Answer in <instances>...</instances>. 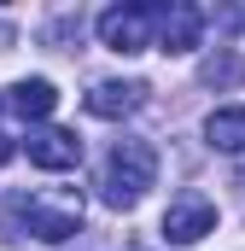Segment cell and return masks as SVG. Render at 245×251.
Returning <instances> with one entry per match:
<instances>
[{
	"label": "cell",
	"mask_w": 245,
	"mask_h": 251,
	"mask_svg": "<svg viewBox=\"0 0 245 251\" xmlns=\"http://www.w3.org/2000/svg\"><path fill=\"white\" fill-rule=\"evenodd\" d=\"M6 222L18 228V234H35V240H47V246H59L70 240L76 228H82V193H18L12 204H6Z\"/></svg>",
	"instance_id": "6da1fadb"
},
{
	"label": "cell",
	"mask_w": 245,
	"mask_h": 251,
	"mask_svg": "<svg viewBox=\"0 0 245 251\" xmlns=\"http://www.w3.org/2000/svg\"><path fill=\"white\" fill-rule=\"evenodd\" d=\"M152 181H158V152H152L146 140H117L111 158H105V176H99L105 204H111V210H134Z\"/></svg>",
	"instance_id": "7a4b0ae2"
},
{
	"label": "cell",
	"mask_w": 245,
	"mask_h": 251,
	"mask_svg": "<svg viewBox=\"0 0 245 251\" xmlns=\"http://www.w3.org/2000/svg\"><path fill=\"white\" fill-rule=\"evenodd\" d=\"M152 24H158V6H111L99 12V41L111 53H146L152 47Z\"/></svg>",
	"instance_id": "3957f363"
},
{
	"label": "cell",
	"mask_w": 245,
	"mask_h": 251,
	"mask_svg": "<svg viewBox=\"0 0 245 251\" xmlns=\"http://www.w3.org/2000/svg\"><path fill=\"white\" fill-rule=\"evenodd\" d=\"M216 228V204L204 199V193H175L170 199V210H164V240L170 246H193V240H204Z\"/></svg>",
	"instance_id": "277c9868"
},
{
	"label": "cell",
	"mask_w": 245,
	"mask_h": 251,
	"mask_svg": "<svg viewBox=\"0 0 245 251\" xmlns=\"http://www.w3.org/2000/svg\"><path fill=\"white\" fill-rule=\"evenodd\" d=\"M24 152H29V164H35V170H76V164H82V140H76L70 128H53V123L29 128Z\"/></svg>",
	"instance_id": "5b68a950"
},
{
	"label": "cell",
	"mask_w": 245,
	"mask_h": 251,
	"mask_svg": "<svg viewBox=\"0 0 245 251\" xmlns=\"http://www.w3.org/2000/svg\"><path fill=\"white\" fill-rule=\"evenodd\" d=\"M198 29H204V12H198L193 0L158 6V47H164V53H193V47H198Z\"/></svg>",
	"instance_id": "8992f818"
},
{
	"label": "cell",
	"mask_w": 245,
	"mask_h": 251,
	"mask_svg": "<svg viewBox=\"0 0 245 251\" xmlns=\"http://www.w3.org/2000/svg\"><path fill=\"white\" fill-rule=\"evenodd\" d=\"M140 100H146L140 82H94L88 111H94V117H128V111H140Z\"/></svg>",
	"instance_id": "52a82bcc"
},
{
	"label": "cell",
	"mask_w": 245,
	"mask_h": 251,
	"mask_svg": "<svg viewBox=\"0 0 245 251\" xmlns=\"http://www.w3.org/2000/svg\"><path fill=\"white\" fill-rule=\"evenodd\" d=\"M53 105H59V88H53L47 76H24V82L12 88V111H18L24 123H41V117H53Z\"/></svg>",
	"instance_id": "ba28073f"
},
{
	"label": "cell",
	"mask_w": 245,
	"mask_h": 251,
	"mask_svg": "<svg viewBox=\"0 0 245 251\" xmlns=\"http://www.w3.org/2000/svg\"><path fill=\"white\" fill-rule=\"evenodd\" d=\"M204 140L216 152H245V105H222L204 117Z\"/></svg>",
	"instance_id": "9c48e42d"
},
{
	"label": "cell",
	"mask_w": 245,
	"mask_h": 251,
	"mask_svg": "<svg viewBox=\"0 0 245 251\" xmlns=\"http://www.w3.org/2000/svg\"><path fill=\"white\" fill-rule=\"evenodd\" d=\"M198 82L216 88V94H228V88H240V82H245V59L234 53V47H216L210 59L198 64Z\"/></svg>",
	"instance_id": "30bf717a"
},
{
	"label": "cell",
	"mask_w": 245,
	"mask_h": 251,
	"mask_svg": "<svg viewBox=\"0 0 245 251\" xmlns=\"http://www.w3.org/2000/svg\"><path fill=\"white\" fill-rule=\"evenodd\" d=\"M47 41H53V47H64V41H82V18H53V24H47Z\"/></svg>",
	"instance_id": "8fae6325"
},
{
	"label": "cell",
	"mask_w": 245,
	"mask_h": 251,
	"mask_svg": "<svg viewBox=\"0 0 245 251\" xmlns=\"http://www.w3.org/2000/svg\"><path fill=\"white\" fill-rule=\"evenodd\" d=\"M216 18H222V29H245V6H222Z\"/></svg>",
	"instance_id": "7c38bea8"
},
{
	"label": "cell",
	"mask_w": 245,
	"mask_h": 251,
	"mask_svg": "<svg viewBox=\"0 0 245 251\" xmlns=\"http://www.w3.org/2000/svg\"><path fill=\"white\" fill-rule=\"evenodd\" d=\"M12 41H18V35H12V24H0V53H6Z\"/></svg>",
	"instance_id": "4fadbf2b"
},
{
	"label": "cell",
	"mask_w": 245,
	"mask_h": 251,
	"mask_svg": "<svg viewBox=\"0 0 245 251\" xmlns=\"http://www.w3.org/2000/svg\"><path fill=\"white\" fill-rule=\"evenodd\" d=\"M12 152H18V146H12V140H6V134H0V164H6V158H12Z\"/></svg>",
	"instance_id": "5bb4252c"
}]
</instances>
